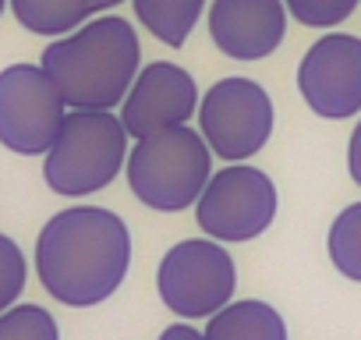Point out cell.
<instances>
[{
  "instance_id": "6da1fadb",
  "label": "cell",
  "mask_w": 361,
  "mask_h": 340,
  "mask_svg": "<svg viewBox=\"0 0 361 340\" xmlns=\"http://www.w3.org/2000/svg\"><path fill=\"white\" fill-rule=\"evenodd\" d=\"M131 269V231L103 206H68L36 238V277L68 308H92L117 294Z\"/></svg>"
},
{
  "instance_id": "7a4b0ae2",
  "label": "cell",
  "mask_w": 361,
  "mask_h": 340,
  "mask_svg": "<svg viewBox=\"0 0 361 340\" xmlns=\"http://www.w3.org/2000/svg\"><path fill=\"white\" fill-rule=\"evenodd\" d=\"M138 32L124 18L103 15L54 40L39 64L71 110H114L138 78Z\"/></svg>"
},
{
  "instance_id": "3957f363",
  "label": "cell",
  "mask_w": 361,
  "mask_h": 340,
  "mask_svg": "<svg viewBox=\"0 0 361 340\" xmlns=\"http://www.w3.org/2000/svg\"><path fill=\"white\" fill-rule=\"evenodd\" d=\"M124 174L142 206L156 213H180L202 199L213 178V149L188 124L159 128L135 142Z\"/></svg>"
},
{
  "instance_id": "277c9868",
  "label": "cell",
  "mask_w": 361,
  "mask_h": 340,
  "mask_svg": "<svg viewBox=\"0 0 361 340\" xmlns=\"http://www.w3.org/2000/svg\"><path fill=\"white\" fill-rule=\"evenodd\" d=\"M128 163V128L110 110H68L64 128L43 156V181L54 195L85 199L114 185Z\"/></svg>"
},
{
  "instance_id": "5b68a950",
  "label": "cell",
  "mask_w": 361,
  "mask_h": 340,
  "mask_svg": "<svg viewBox=\"0 0 361 340\" xmlns=\"http://www.w3.org/2000/svg\"><path fill=\"white\" fill-rule=\"evenodd\" d=\"M238 266L224 241L188 238L177 241L156 269V291L166 312L180 319H209L234 301Z\"/></svg>"
},
{
  "instance_id": "8992f818",
  "label": "cell",
  "mask_w": 361,
  "mask_h": 340,
  "mask_svg": "<svg viewBox=\"0 0 361 340\" xmlns=\"http://www.w3.org/2000/svg\"><path fill=\"white\" fill-rule=\"evenodd\" d=\"M68 99L43 64H8L0 71V145L18 156H47L57 142Z\"/></svg>"
},
{
  "instance_id": "52a82bcc",
  "label": "cell",
  "mask_w": 361,
  "mask_h": 340,
  "mask_svg": "<svg viewBox=\"0 0 361 340\" xmlns=\"http://www.w3.org/2000/svg\"><path fill=\"white\" fill-rule=\"evenodd\" d=\"M276 206H280L276 185L266 170L234 163L209 178L202 199L195 202V217L206 238H216L224 245H241L273 227Z\"/></svg>"
},
{
  "instance_id": "ba28073f",
  "label": "cell",
  "mask_w": 361,
  "mask_h": 340,
  "mask_svg": "<svg viewBox=\"0 0 361 340\" xmlns=\"http://www.w3.org/2000/svg\"><path fill=\"white\" fill-rule=\"evenodd\" d=\"M199 128L213 156L241 163L273 135V99L252 78H224L199 103Z\"/></svg>"
},
{
  "instance_id": "9c48e42d",
  "label": "cell",
  "mask_w": 361,
  "mask_h": 340,
  "mask_svg": "<svg viewBox=\"0 0 361 340\" xmlns=\"http://www.w3.org/2000/svg\"><path fill=\"white\" fill-rule=\"evenodd\" d=\"M298 89L312 114L326 121L361 114V40L329 32L312 43L298 64Z\"/></svg>"
},
{
  "instance_id": "30bf717a",
  "label": "cell",
  "mask_w": 361,
  "mask_h": 340,
  "mask_svg": "<svg viewBox=\"0 0 361 340\" xmlns=\"http://www.w3.org/2000/svg\"><path fill=\"white\" fill-rule=\"evenodd\" d=\"M199 107L195 78L170 61L145 64L121 103V121L131 138H145L159 128L188 124Z\"/></svg>"
},
{
  "instance_id": "8fae6325",
  "label": "cell",
  "mask_w": 361,
  "mask_h": 340,
  "mask_svg": "<svg viewBox=\"0 0 361 340\" xmlns=\"http://www.w3.org/2000/svg\"><path fill=\"white\" fill-rule=\"evenodd\" d=\"M287 32L283 0H213L209 36L216 50L231 61H262L269 57Z\"/></svg>"
},
{
  "instance_id": "7c38bea8",
  "label": "cell",
  "mask_w": 361,
  "mask_h": 340,
  "mask_svg": "<svg viewBox=\"0 0 361 340\" xmlns=\"http://www.w3.org/2000/svg\"><path fill=\"white\" fill-rule=\"evenodd\" d=\"M206 340H287L283 315L259 298L231 301L206 319Z\"/></svg>"
},
{
  "instance_id": "4fadbf2b",
  "label": "cell",
  "mask_w": 361,
  "mask_h": 340,
  "mask_svg": "<svg viewBox=\"0 0 361 340\" xmlns=\"http://www.w3.org/2000/svg\"><path fill=\"white\" fill-rule=\"evenodd\" d=\"M8 4L22 29L50 40L82 29L99 11V0H8Z\"/></svg>"
},
{
  "instance_id": "5bb4252c",
  "label": "cell",
  "mask_w": 361,
  "mask_h": 340,
  "mask_svg": "<svg viewBox=\"0 0 361 340\" xmlns=\"http://www.w3.org/2000/svg\"><path fill=\"white\" fill-rule=\"evenodd\" d=\"M138 22L166 47H185L202 18L206 0H131Z\"/></svg>"
},
{
  "instance_id": "9a60e30c",
  "label": "cell",
  "mask_w": 361,
  "mask_h": 340,
  "mask_svg": "<svg viewBox=\"0 0 361 340\" xmlns=\"http://www.w3.org/2000/svg\"><path fill=\"white\" fill-rule=\"evenodd\" d=\"M326 252H329V262L336 266V273L361 284V202L336 213V220L329 224V234H326Z\"/></svg>"
},
{
  "instance_id": "2e32d148",
  "label": "cell",
  "mask_w": 361,
  "mask_h": 340,
  "mask_svg": "<svg viewBox=\"0 0 361 340\" xmlns=\"http://www.w3.org/2000/svg\"><path fill=\"white\" fill-rule=\"evenodd\" d=\"M0 340H61V326L54 312L25 301L0 312Z\"/></svg>"
},
{
  "instance_id": "e0dca14e",
  "label": "cell",
  "mask_w": 361,
  "mask_h": 340,
  "mask_svg": "<svg viewBox=\"0 0 361 340\" xmlns=\"http://www.w3.org/2000/svg\"><path fill=\"white\" fill-rule=\"evenodd\" d=\"M25 280H29L25 252L18 248V241L11 234H0V312L18 305V298L25 291Z\"/></svg>"
},
{
  "instance_id": "ac0fdd59",
  "label": "cell",
  "mask_w": 361,
  "mask_h": 340,
  "mask_svg": "<svg viewBox=\"0 0 361 340\" xmlns=\"http://www.w3.org/2000/svg\"><path fill=\"white\" fill-rule=\"evenodd\" d=\"M287 11L308 29H333L350 18L357 0H283Z\"/></svg>"
},
{
  "instance_id": "d6986e66",
  "label": "cell",
  "mask_w": 361,
  "mask_h": 340,
  "mask_svg": "<svg viewBox=\"0 0 361 340\" xmlns=\"http://www.w3.org/2000/svg\"><path fill=\"white\" fill-rule=\"evenodd\" d=\"M347 170H350L354 185L361 188V121H357V128L350 135V145H347Z\"/></svg>"
},
{
  "instance_id": "ffe728a7",
  "label": "cell",
  "mask_w": 361,
  "mask_h": 340,
  "mask_svg": "<svg viewBox=\"0 0 361 340\" xmlns=\"http://www.w3.org/2000/svg\"><path fill=\"white\" fill-rule=\"evenodd\" d=\"M156 340H206V333L195 329V326H188V322H173V326H166Z\"/></svg>"
},
{
  "instance_id": "44dd1931",
  "label": "cell",
  "mask_w": 361,
  "mask_h": 340,
  "mask_svg": "<svg viewBox=\"0 0 361 340\" xmlns=\"http://www.w3.org/2000/svg\"><path fill=\"white\" fill-rule=\"evenodd\" d=\"M117 4H124V0H99V11H106V8H117Z\"/></svg>"
},
{
  "instance_id": "7402d4cb",
  "label": "cell",
  "mask_w": 361,
  "mask_h": 340,
  "mask_svg": "<svg viewBox=\"0 0 361 340\" xmlns=\"http://www.w3.org/2000/svg\"><path fill=\"white\" fill-rule=\"evenodd\" d=\"M4 8H8V0H0V15H4Z\"/></svg>"
}]
</instances>
